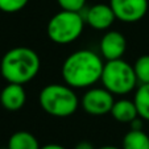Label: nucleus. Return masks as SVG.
Returning <instances> with one entry per match:
<instances>
[{
	"label": "nucleus",
	"mask_w": 149,
	"mask_h": 149,
	"mask_svg": "<svg viewBox=\"0 0 149 149\" xmlns=\"http://www.w3.org/2000/svg\"><path fill=\"white\" fill-rule=\"evenodd\" d=\"M104 61L100 54L90 49H79L70 53L62 63L63 83L77 88H90L102 78Z\"/></svg>",
	"instance_id": "obj_1"
},
{
	"label": "nucleus",
	"mask_w": 149,
	"mask_h": 149,
	"mask_svg": "<svg viewBox=\"0 0 149 149\" xmlns=\"http://www.w3.org/2000/svg\"><path fill=\"white\" fill-rule=\"evenodd\" d=\"M40 69V56L28 46L9 49L0 61V74L8 83H28L36 78Z\"/></svg>",
	"instance_id": "obj_2"
},
{
	"label": "nucleus",
	"mask_w": 149,
	"mask_h": 149,
	"mask_svg": "<svg viewBox=\"0 0 149 149\" xmlns=\"http://www.w3.org/2000/svg\"><path fill=\"white\" fill-rule=\"evenodd\" d=\"M40 107L54 118H69L77 112L81 99L66 83L46 84L38 94Z\"/></svg>",
	"instance_id": "obj_3"
},
{
	"label": "nucleus",
	"mask_w": 149,
	"mask_h": 149,
	"mask_svg": "<svg viewBox=\"0 0 149 149\" xmlns=\"http://www.w3.org/2000/svg\"><path fill=\"white\" fill-rule=\"evenodd\" d=\"M84 25L86 21L82 12L61 9L48 21L46 34L57 45H69L82 36Z\"/></svg>",
	"instance_id": "obj_4"
},
{
	"label": "nucleus",
	"mask_w": 149,
	"mask_h": 149,
	"mask_svg": "<svg viewBox=\"0 0 149 149\" xmlns=\"http://www.w3.org/2000/svg\"><path fill=\"white\" fill-rule=\"evenodd\" d=\"M100 82L104 88L118 96H124L135 91L139 83L133 65L123 58L104 62Z\"/></svg>",
	"instance_id": "obj_5"
},
{
	"label": "nucleus",
	"mask_w": 149,
	"mask_h": 149,
	"mask_svg": "<svg viewBox=\"0 0 149 149\" xmlns=\"http://www.w3.org/2000/svg\"><path fill=\"white\" fill-rule=\"evenodd\" d=\"M115 95L104 87H90L81 98V107L93 116H103L111 112Z\"/></svg>",
	"instance_id": "obj_6"
},
{
	"label": "nucleus",
	"mask_w": 149,
	"mask_h": 149,
	"mask_svg": "<svg viewBox=\"0 0 149 149\" xmlns=\"http://www.w3.org/2000/svg\"><path fill=\"white\" fill-rule=\"evenodd\" d=\"M116 20L123 23H137L146 15L149 8L148 0H110Z\"/></svg>",
	"instance_id": "obj_7"
},
{
	"label": "nucleus",
	"mask_w": 149,
	"mask_h": 149,
	"mask_svg": "<svg viewBox=\"0 0 149 149\" xmlns=\"http://www.w3.org/2000/svg\"><path fill=\"white\" fill-rule=\"evenodd\" d=\"M100 56L106 61L120 59L127 52V38L119 31H107L99 42Z\"/></svg>",
	"instance_id": "obj_8"
},
{
	"label": "nucleus",
	"mask_w": 149,
	"mask_h": 149,
	"mask_svg": "<svg viewBox=\"0 0 149 149\" xmlns=\"http://www.w3.org/2000/svg\"><path fill=\"white\" fill-rule=\"evenodd\" d=\"M84 21L95 31H107L115 23L116 16L110 4L98 3L87 9L83 15Z\"/></svg>",
	"instance_id": "obj_9"
},
{
	"label": "nucleus",
	"mask_w": 149,
	"mask_h": 149,
	"mask_svg": "<svg viewBox=\"0 0 149 149\" xmlns=\"http://www.w3.org/2000/svg\"><path fill=\"white\" fill-rule=\"evenodd\" d=\"M26 91L24 84L19 83H7V86L0 93V104L4 110L15 112L20 111L25 106Z\"/></svg>",
	"instance_id": "obj_10"
},
{
	"label": "nucleus",
	"mask_w": 149,
	"mask_h": 149,
	"mask_svg": "<svg viewBox=\"0 0 149 149\" xmlns=\"http://www.w3.org/2000/svg\"><path fill=\"white\" fill-rule=\"evenodd\" d=\"M110 113L119 123L131 124L136 118H139V112L133 99H127V98L115 99V103H113Z\"/></svg>",
	"instance_id": "obj_11"
},
{
	"label": "nucleus",
	"mask_w": 149,
	"mask_h": 149,
	"mask_svg": "<svg viewBox=\"0 0 149 149\" xmlns=\"http://www.w3.org/2000/svg\"><path fill=\"white\" fill-rule=\"evenodd\" d=\"M8 149H40V145L37 137L33 133L28 131H17L13 135H11L8 140Z\"/></svg>",
	"instance_id": "obj_12"
},
{
	"label": "nucleus",
	"mask_w": 149,
	"mask_h": 149,
	"mask_svg": "<svg viewBox=\"0 0 149 149\" xmlns=\"http://www.w3.org/2000/svg\"><path fill=\"white\" fill-rule=\"evenodd\" d=\"M121 149H149V135L143 130H130L123 137Z\"/></svg>",
	"instance_id": "obj_13"
},
{
	"label": "nucleus",
	"mask_w": 149,
	"mask_h": 149,
	"mask_svg": "<svg viewBox=\"0 0 149 149\" xmlns=\"http://www.w3.org/2000/svg\"><path fill=\"white\" fill-rule=\"evenodd\" d=\"M133 102L136 104L139 116L145 121H149V83H143L136 87Z\"/></svg>",
	"instance_id": "obj_14"
},
{
	"label": "nucleus",
	"mask_w": 149,
	"mask_h": 149,
	"mask_svg": "<svg viewBox=\"0 0 149 149\" xmlns=\"http://www.w3.org/2000/svg\"><path fill=\"white\" fill-rule=\"evenodd\" d=\"M133 69L139 83H149V54H143L139 57L133 63Z\"/></svg>",
	"instance_id": "obj_15"
},
{
	"label": "nucleus",
	"mask_w": 149,
	"mask_h": 149,
	"mask_svg": "<svg viewBox=\"0 0 149 149\" xmlns=\"http://www.w3.org/2000/svg\"><path fill=\"white\" fill-rule=\"evenodd\" d=\"M29 0H0V11L6 13H16L26 7Z\"/></svg>",
	"instance_id": "obj_16"
},
{
	"label": "nucleus",
	"mask_w": 149,
	"mask_h": 149,
	"mask_svg": "<svg viewBox=\"0 0 149 149\" xmlns=\"http://www.w3.org/2000/svg\"><path fill=\"white\" fill-rule=\"evenodd\" d=\"M86 1L87 0H57L59 8L71 12H82L86 7Z\"/></svg>",
	"instance_id": "obj_17"
},
{
	"label": "nucleus",
	"mask_w": 149,
	"mask_h": 149,
	"mask_svg": "<svg viewBox=\"0 0 149 149\" xmlns=\"http://www.w3.org/2000/svg\"><path fill=\"white\" fill-rule=\"evenodd\" d=\"M74 149H96V148L88 141H81V143H78L74 146Z\"/></svg>",
	"instance_id": "obj_18"
},
{
	"label": "nucleus",
	"mask_w": 149,
	"mask_h": 149,
	"mask_svg": "<svg viewBox=\"0 0 149 149\" xmlns=\"http://www.w3.org/2000/svg\"><path fill=\"white\" fill-rule=\"evenodd\" d=\"M40 149H68V148H65V146L61 145V144L50 143V144H45V145H42Z\"/></svg>",
	"instance_id": "obj_19"
},
{
	"label": "nucleus",
	"mask_w": 149,
	"mask_h": 149,
	"mask_svg": "<svg viewBox=\"0 0 149 149\" xmlns=\"http://www.w3.org/2000/svg\"><path fill=\"white\" fill-rule=\"evenodd\" d=\"M96 149H121L119 146H115V145H103V146H99Z\"/></svg>",
	"instance_id": "obj_20"
},
{
	"label": "nucleus",
	"mask_w": 149,
	"mask_h": 149,
	"mask_svg": "<svg viewBox=\"0 0 149 149\" xmlns=\"http://www.w3.org/2000/svg\"><path fill=\"white\" fill-rule=\"evenodd\" d=\"M6 149H8V148H6Z\"/></svg>",
	"instance_id": "obj_21"
}]
</instances>
